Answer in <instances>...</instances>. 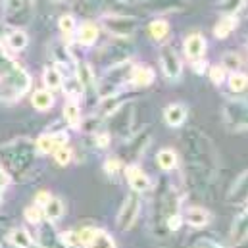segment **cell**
Returning <instances> with one entry per match:
<instances>
[{"instance_id":"cell-1","label":"cell","mask_w":248,"mask_h":248,"mask_svg":"<svg viewBox=\"0 0 248 248\" xmlns=\"http://www.w3.org/2000/svg\"><path fill=\"white\" fill-rule=\"evenodd\" d=\"M183 142L188 154L185 171L186 185L196 190H204L214 183L217 173V152L212 144V139H208L200 129L190 127L183 133Z\"/></svg>"},{"instance_id":"cell-2","label":"cell","mask_w":248,"mask_h":248,"mask_svg":"<svg viewBox=\"0 0 248 248\" xmlns=\"http://www.w3.org/2000/svg\"><path fill=\"white\" fill-rule=\"evenodd\" d=\"M175 212H181L179 192L171 185H160V188L154 192L152 216H150V233L154 239L164 241V239L171 237L166 227V219Z\"/></svg>"},{"instance_id":"cell-3","label":"cell","mask_w":248,"mask_h":248,"mask_svg":"<svg viewBox=\"0 0 248 248\" xmlns=\"http://www.w3.org/2000/svg\"><path fill=\"white\" fill-rule=\"evenodd\" d=\"M31 89V75L17 62L4 56L0 60V100L14 102Z\"/></svg>"},{"instance_id":"cell-4","label":"cell","mask_w":248,"mask_h":248,"mask_svg":"<svg viewBox=\"0 0 248 248\" xmlns=\"http://www.w3.org/2000/svg\"><path fill=\"white\" fill-rule=\"evenodd\" d=\"M35 144L29 139H16L4 146H0V158L8 170L16 173H23L31 168L35 160Z\"/></svg>"},{"instance_id":"cell-5","label":"cell","mask_w":248,"mask_h":248,"mask_svg":"<svg viewBox=\"0 0 248 248\" xmlns=\"http://www.w3.org/2000/svg\"><path fill=\"white\" fill-rule=\"evenodd\" d=\"M131 67H133V62H131V60L108 65L106 71L102 73V77L94 81V87H96L98 96H100V98H106V96H112V94L122 93V89H124L125 85H129Z\"/></svg>"},{"instance_id":"cell-6","label":"cell","mask_w":248,"mask_h":248,"mask_svg":"<svg viewBox=\"0 0 248 248\" xmlns=\"http://www.w3.org/2000/svg\"><path fill=\"white\" fill-rule=\"evenodd\" d=\"M98 27L104 29L106 33H110V35L116 37V39H129V37L137 31L139 21H137V17H133V16L104 14V16H100Z\"/></svg>"},{"instance_id":"cell-7","label":"cell","mask_w":248,"mask_h":248,"mask_svg":"<svg viewBox=\"0 0 248 248\" xmlns=\"http://www.w3.org/2000/svg\"><path fill=\"white\" fill-rule=\"evenodd\" d=\"M75 239L79 248H118L114 237L98 227H83L75 231Z\"/></svg>"},{"instance_id":"cell-8","label":"cell","mask_w":248,"mask_h":248,"mask_svg":"<svg viewBox=\"0 0 248 248\" xmlns=\"http://www.w3.org/2000/svg\"><path fill=\"white\" fill-rule=\"evenodd\" d=\"M140 206H142V200L137 192L127 194L122 208L118 210V217H116V225H118L120 231H129L135 225V221L140 214Z\"/></svg>"},{"instance_id":"cell-9","label":"cell","mask_w":248,"mask_h":248,"mask_svg":"<svg viewBox=\"0 0 248 248\" xmlns=\"http://www.w3.org/2000/svg\"><path fill=\"white\" fill-rule=\"evenodd\" d=\"M247 100H227L225 106H223V120L225 125L231 129V131H245L247 129Z\"/></svg>"},{"instance_id":"cell-10","label":"cell","mask_w":248,"mask_h":248,"mask_svg":"<svg viewBox=\"0 0 248 248\" xmlns=\"http://www.w3.org/2000/svg\"><path fill=\"white\" fill-rule=\"evenodd\" d=\"M158 60H160V67H162V73L166 75V79H170V81H179L181 79V75H183V60L175 52V48L164 45L160 48Z\"/></svg>"},{"instance_id":"cell-11","label":"cell","mask_w":248,"mask_h":248,"mask_svg":"<svg viewBox=\"0 0 248 248\" xmlns=\"http://www.w3.org/2000/svg\"><path fill=\"white\" fill-rule=\"evenodd\" d=\"M67 140H69V133L65 129H60V131H50V133L39 135V139L33 144L39 154H52L56 148L65 146Z\"/></svg>"},{"instance_id":"cell-12","label":"cell","mask_w":248,"mask_h":248,"mask_svg":"<svg viewBox=\"0 0 248 248\" xmlns=\"http://www.w3.org/2000/svg\"><path fill=\"white\" fill-rule=\"evenodd\" d=\"M124 171H125V179H127V183H129L133 192L142 194V192H148L152 188L150 177L144 173V170L139 164H127L124 168Z\"/></svg>"},{"instance_id":"cell-13","label":"cell","mask_w":248,"mask_h":248,"mask_svg":"<svg viewBox=\"0 0 248 248\" xmlns=\"http://www.w3.org/2000/svg\"><path fill=\"white\" fill-rule=\"evenodd\" d=\"M110 118H114L112 122V131L120 137L127 139L133 133V106L129 102H125L124 106H120Z\"/></svg>"},{"instance_id":"cell-14","label":"cell","mask_w":248,"mask_h":248,"mask_svg":"<svg viewBox=\"0 0 248 248\" xmlns=\"http://www.w3.org/2000/svg\"><path fill=\"white\" fill-rule=\"evenodd\" d=\"M100 60L104 62V65H114V63H120L129 60L131 52H129V46L125 45V39H118V43H112V45H106L102 50H100Z\"/></svg>"},{"instance_id":"cell-15","label":"cell","mask_w":248,"mask_h":248,"mask_svg":"<svg viewBox=\"0 0 248 248\" xmlns=\"http://www.w3.org/2000/svg\"><path fill=\"white\" fill-rule=\"evenodd\" d=\"M39 231H37V243L39 248H65L60 241V233L56 231L54 223L48 221V219H43L39 225Z\"/></svg>"},{"instance_id":"cell-16","label":"cell","mask_w":248,"mask_h":248,"mask_svg":"<svg viewBox=\"0 0 248 248\" xmlns=\"http://www.w3.org/2000/svg\"><path fill=\"white\" fill-rule=\"evenodd\" d=\"M73 35H75L77 45H81L85 48H91V46L96 45V41L100 37V27L94 21H83L81 25L75 27V33Z\"/></svg>"},{"instance_id":"cell-17","label":"cell","mask_w":248,"mask_h":248,"mask_svg":"<svg viewBox=\"0 0 248 248\" xmlns=\"http://www.w3.org/2000/svg\"><path fill=\"white\" fill-rule=\"evenodd\" d=\"M206 37L202 33H192L188 35L183 43V48H185V56L190 62H196V60H202L204 54H206Z\"/></svg>"},{"instance_id":"cell-18","label":"cell","mask_w":248,"mask_h":248,"mask_svg":"<svg viewBox=\"0 0 248 248\" xmlns=\"http://www.w3.org/2000/svg\"><path fill=\"white\" fill-rule=\"evenodd\" d=\"M154 79H156V75H154L152 67L142 65V63H133L131 73H129V85L131 87L144 89V87H150L154 83Z\"/></svg>"},{"instance_id":"cell-19","label":"cell","mask_w":248,"mask_h":248,"mask_svg":"<svg viewBox=\"0 0 248 248\" xmlns=\"http://www.w3.org/2000/svg\"><path fill=\"white\" fill-rule=\"evenodd\" d=\"M183 216V223H186L192 229H202L212 221V214L204 206H188Z\"/></svg>"},{"instance_id":"cell-20","label":"cell","mask_w":248,"mask_h":248,"mask_svg":"<svg viewBox=\"0 0 248 248\" xmlns=\"http://www.w3.org/2000/svg\"><path fill=\"white\" fill-rule=\"evenodd\" d=\"M247 179H248V173L243 171L235 181L233 185L229 186L227 194H225V202L227 204H247V196H248V185H247Z\"/></svg>"},{"instance_id":"cell-21","label":"cell","mask_w":248,"mask_h":248,"mask_svg":"<svg viewBox=\"0 0 248 248\" xmlns=\"http://www.w3.org/2000/svg\"><path fill=\"white\" fill-rule=\"evenodd\" d=\"M186 116H188V108L183 102H171L164 108V122L168 124V127H173V129L183 127Z\"/></svg>"},{"instance_id":"cell-22","label":"cell","mask_w":248,"mask_h":248,"mask_svg":"<svg viewBox=\"0 0 248 248\" xmlns=\"http://www.w3.org/2000/svg\"><path fill=\"white\" fill-rule=\"evenodd\" d=\"M186 6V0H146L144 10L150 14H171V12H179Z\"/></svg>"},{"instance_id":"cell-23","label":"cell","mask_w":248,"mask_h":248,"mask_svg":"<svg viewBox=\"0 0 248 248\" xmlns=\"http://www.w3.org/2000/svg\"><path fill=\"white\" fill-rule=\"evenodd\" d=\"M247 233H248V219H247V210H243V214H239L233 223H231V229H229V239L235 247H241L245 245L247 241Z\"/></svg>"},{"instance_id":"cell-24","label":"cell","mask_w":248,"mask_h":248,"mask_svg":"<svg viewBox=\"0 0 248 248\" xmlns=\"http://www.w3.org/2000/svg\"><path fill=\"white\" fill-rule=\"evenodd\" d=\"M4 43H6L4 50H6L8 54H10V50H12V52H21V50L27 48L29 37H27V33H25L23 29H12L10 33L4 35Z\"/></svg>"},{"instance_id":"cell-25","label":"cell","mask_w":248,"mask_h":248,"mask_svg":"<svg viewBox=\"0 0 248 248\" xmlns=\"http://www.w3.org/2000/svg\"><path fill=\"white\" fill-rule=\"evenodd\" d=\"M8 243L14 248H35V239L25 227H14L8 231Z\"/></svg>"},{"instance_id":"cell-26","label":"cell","mask_w":248,"mask_h":248,"mask_svg":"<svg viewBox=\"0 0 248 248\" xmlns=\"http://www.w3.org/2000/svg\"><path fill=\"white\" fill-rule=\"evenodd\" d=\"M54 102H56V98H54L52 91H48V89H37V91L31 94V106H33L35 110H39V112H48V110H52Z\"/></svg>"},{"instance_id":"cell-27","label":"cell","mask_w":248,"mask_h":248,"mask_svg":"<svg viewBox=\"0 0 248 248\" xmlns=\"http://www.w3.org/2000/svg\"><path fill=\"white\" fill-rule=\"evenodd\" d=\"M156 164L162 171H173L179 168V154L173 148H162L156 154Z\"/></svg>"},{"instance_id":"cell-28","label":"cell","mask_w":248,"mask_h":248,"mask_svg":"<svg viewBox=\"0 0 248 248\" xmlns=\"http://www.w3.org/2000/svg\"><path fill=\"white\" fill-rule=\"evenodd\" d=\"M127 100H124V94L118 93V94H112V96H106V98H100V104H98V114L102 120L104 118H110L120 106H124Z\"/></svg>"},{"instance_id":"cell-29","label":"cell","mask_w":248,"mask_h":248,"mask_svg":"<svg viewBox=\"0 0 248 248\" xmlns=\"http://www.w3.org/2000/svg\"><path fill=\"white\" fill-rule=\"evenodd\" d=\"M63 214H65V204H63L62 198H58V196H50V200L43 206V216H45V219H48V221H58V219H62Z\"/></svg>"},{"instance_id":"cell-30","label":"cell","mask_w":248,"mask_h":248,"mask_svg":"<svg viewBox=\"0 0 248 248\" xmlns=\"http://www.w3.org/2000/svg\"><path fill=\"white\" fill-rule=\"evenodd\" d=\"M239 25V19L237 16H221V19L216 23L214 27V35L216 39H227Z\"/></svg>"},{"instance_id":"cell-31","label":"cell","mask_w":248,"mask_h":248,"mask_svg":"<svg viewBox=\"0 0 248 248\" xmlns=\"http://www.w3.org/2000/svg\"><path fill=\"white\" fill-rule=\"evenodd\" d=\"M60 89L65 93L67 100H75V102L85 94V87L79 83V79H77L75 75H73V77H63Z\"/></svg>"},{"instance_id":"cell-32","label":"cell","mask_w":248,"mask_h":248,"mask_svg":"<svg viewBox=\"0 0 248 248\" xmlns=\"http://www.w3.org/2000/svg\"><path fill=\"white\" fill-rule=\"evenodd\" d=\"M77 79H79V83L85 87V89H89V87H94V71H93V67H91V63L85 62V60H79V62H75V73H73Z\"/></svg>"},{"instance_id":"cell-33","label":"cell","mask_w":248,"mask_h":248,"mask_svg":"<svg viewBox=\"0 0 248 248\" xmlns=\"http://www.w3.org/2000/svg\"><path fill=\"white\" fill-rule=\"evenodd\" d=\"M62 79L63 75L60 73V69L56 67V65H46L45 69H43V83H45V89H48V91H58L60 87H62Z\"/></svg>"},{"instance_id":"cell-34","label":"cell","mask_w":248,"mask_h":248,"mask_svg":"<svg viewBox=\"0 0 248 248\" xmlns=\"http://www.w3.org/2000/svg\"><path fill=\"white\" fill-rule=\"evenodd\" d=\"M63 120L67 127L71 129H79V125L83 122V116H81V108L75 100H67L65 106H63Z\"/></svg>"},{"instance_id":"cell-35","label":"cell","mask_w":248,"mask_h":248,"mask_svg":"<svg viewBox=\"0 0 248 248\" xmlns=\"http://www.w3.org/2000/svg\"><path fill=\"white\" fill-rule=\"evenodd\" d=\"M148 35L152 41L156 43H162L170 37V23L166 19H152L148 23Z\"/></svg>"},{"instance_id":"cell-36","label":"cell","mask_w":248,"mask_h":248,"mask_svg":"<svg viewBox=\"0 0 248 248\" xmlns=\"http://www.w3.org/2000/svg\"><path fill=\"white\" fill-rule=\"evenodd\" d=\"M227 85H229V91L231 93L243 94L248 87L247 73H243V71H231V73H227Z\"/></svg>"},{"instance_id":"cell-37","label":"cell","mask_w":248,"mask_h":248,"mask_svg":"<svg viewBox=\"0 0 248 248\" xmlns=\"http://www.w3.org/2000/svg\"><path fill=\"white\" fill-rule=\"evenodd\" d=\"M243 63L245 60L241 58V54H237V52H223V56H221V65L231 73V71H241V67H243Z\"/></svg>"},{"instance_id":"cell-38","label":"cell","mask_w":248,"mask_h":248,"mask_svg":"<svg viewBox=\"0 0 248 248\" xmlns=\"http://www.w3.org/2000/svg\"><path fill=\"white\" fill-rule=\"evenodd\" d=\"M247 0H219L217 2V10L221 12V16H237L239 10L245 6Z\"/></svg>"},{"instance_id":"cell-39","label":"cell","mask_w":248,"mask_h":248,"mask_svg":"<svg viewBox=\"0 0 248 248\" xmlns=\"http://www.w3.org/2000/svg\"><path fill=\"white\" fill-rule=\"evenodd\" d=\"M125 168V162L122 156H108L106 160H104V171L108 173V175H118L122 170Z\"/></svg>"},{"instance_id":"cell-40","label":"cell","mask_w":248,"mask_h":248,"mask_svg":"<svg viewBox=\"0 0 248 248\" xmlns=\"http://www.w3.org/2000/svg\"><path fill=\"white\" fill-rule=\"evenodd\" d=\"M206 71H208V77L212 79V83H214V85H221V83L227 79V73H229L221 63L208 65V69H206Z\"/></svg>"},{"instance_id":"cell-41","label":"cell","mask_w":248,"mask_h":248,"mask_svg":"<svg viewBox=\"0 0 248 248\" xmlns=\"http://www.w3.org/2000/svg\"><path fill=\"white\" fill-rule=\"evenodd\" d=\"M54 162L58 164V166H62V168H65V166H69L71 162H73V150L65 144V146H60V148H56L54 152Z\"/></svg>"},{"instance_id":"cell-42","label":"cell","mask_w":248,"mask_h":248,"mask_svg":"<svg viewBox=\"0 0 248 248\" xmlns=\"http://www.w3.org/2000/svg\"><path fill=\"white\" fill-rule=\"evenodd\" d=\"M75 27H77V23H75V17H73L71 14H63V16H60V19H58V29L62 31L65 37H73Z\"/></svg>"},{"instance_id":"cell-43","label":"cell","mask_w":248,"mask_h":248,"mask_svg":"<svg viewBox=\"0 0 248 248\" xmlns=\"http://www.w3.org/2000/svg\"><path fill=\"white\" fill-rule=\"evenodd\" d=\"M23 216H25V219H27L31 225H39V223L45 219V216H43V208L37 206V204L27 206V208L23 210Z\"/></svg>"},{"instance_id":"cell-44","label":"cell","mask_w":248,"mask_h":248,"mask_svg":"<svg viewBox=\"0 0 248 248\" xmlns=\"http://www.w3.org/2000/svg\"><path fill=\"white\" fill-rule=\"evenodd\" d=\"M52 54H54L56 62L63 63V65H67V63L73 62V54H71V48H65V46H62L60 43L52 46Z\"/></svg>"},{"instance_id":"cell-45","label":"cell","mask_w":248,"mask_h":248,"mask_svg":"<svg viewBox=\"0 0 248 248\" xmlns=\"http://www.w3.org/2000/svg\"><path fill=\"white\" fill-rule=\"evenodd\" d=\"M33 0H4V12L8 16H17L21 10H25L27 4H31Z\"/></svg>"},{"instance_id":"cell-46","label":"cell","mask_w":248,"mask_h":248,"mask_svg":"<svg viewBox=\"0 0 248 248\" xmlns=\"http://www.w3.org/2000/svg\"><path fill=\"white\" fill-rule=\"evenodd\" d=\"M100 125H102V118L100 116H91V118H87V120L81 122L79 129H83L89 135H94L96 131H100Z\"/></svg>"},{"instance_id":"cell-47","label":"cell","mask_w":248,"mask_h":248,"mask_svg":"<svg viewBox=\"0 0 248 248\" xmlns=\"http://www.w3.org/2000/svg\"><path fill=\"white\" fill-rule=\"evenodd\" d=\"M93 139H94V146L96 148H102V150H106L108 146H110V140H112V137H110V133H106V131H96L94 135H93Z\"/></svg>"},{"instance_id":"cell-48","label":"cell","mask_w":248,"mask_h":248,"mask_svg":"<svg viewBox=\"0 0 248 248\" xmlns=\"http://www.w3.org/2000/svg\"><path fill=\"white\" fill-rule=\"evenodd\" d=\"M50 196H52V194H50L48 190H39V192L35 194V202H33V204H37V206H41V208H43V206L50 200Z\"/></svg>"},{"instance_id":"cell-49","label":"cell","mask_w":248,"mask_h":248,"mask_svg":"<svg viewBox=\"0 0 248 248\" xmlns=\"http://www.w3.org/2000/svg\"><path fill=\"white\" fill-rule=\"evenodd\" d=\"M10 183H12V177H10L8 170L0 166V190H4L6 186H10Z\"/></svg>"},{"instance_id":"cell-50","label":"cell","mask_w":248,"mask_h":248,"mask_svg":"<svg viewBox=\"0 0 248 248\" xmlns=\"http://www.w3.org/2000/svg\"><path fill=\"white\" fill-rule=\"evenodd\" d=\"M190 63H192V71L198 73V75H204L206 69H208V63L204 62V58H202V60H196V62H190Z\"/></svg>"},{"instance_id":"cell-51","label":"cell","mask_w":248,"mask_h":248,"mask_svg":"<svg viewBox=\"0 0 248 248\" xmlns=\"http://www.w3.org/2000/svg\"><path fill=\"white\" fill-rule=\"evenodd\" d=\"M196 248H225V247H221V245H217V243L206 239V241H198V243H196Z\"/></svg>"},{"instance_id":"cell-52","label":"cell","mask_w":248,"mask_h":248,"mask_svg":"<svg viewBox=\"0 0 248 248\" xmlns=\"http://www.w3.org/2000/svg\"><path fill=\"white\" fill-rule=\"evenodd\" d=\"M4 33H6V31H4V23H2V21H0V39H2V37H4Z\"/></svg>"},{"instance_id":"cell-53","label":"cell","mask_w":248,"mask_h":248,"mask_svg":"<svg viewBox=\"0 0 248 248\" xmlns=\"http://www.w3.org/2000/svg\"><path fill=\"white\" fill-rule=\"evenodd\" d=\"M120 2H124V4H131V2H135V0H120Z\"/></svg>"},{"instance_id":"cell-54","label":"cell","mask_w":248,"mask_h":248,"mask_svg":"<svg viewBox=\"0 0 248 248\" xmlns=\"http://www.w3.org/2000/svg\"><path fill=\"white\" fill-rule=\"evenodd\" d=\"M69 248H79V247H69Z\"/></svg>"}]
</instances>
